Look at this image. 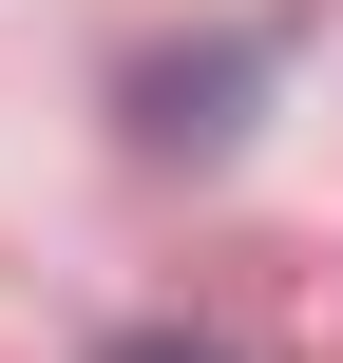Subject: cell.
Wrapping results in <instances>:
<instances>
[{"label": "cell", "mask_w": 343, "mask_h": 363, "mask_svg": "<svg viewBox=\"0 0 343 363\" xmlns=\"http://www.w3.org/2000/svg\"><path fill=\"white\" fill-rule=\"evenodd\" d=\"M115 363H210V345H115Z\"/></svg>", "instance_id": "cell-1"}]
</instances>
